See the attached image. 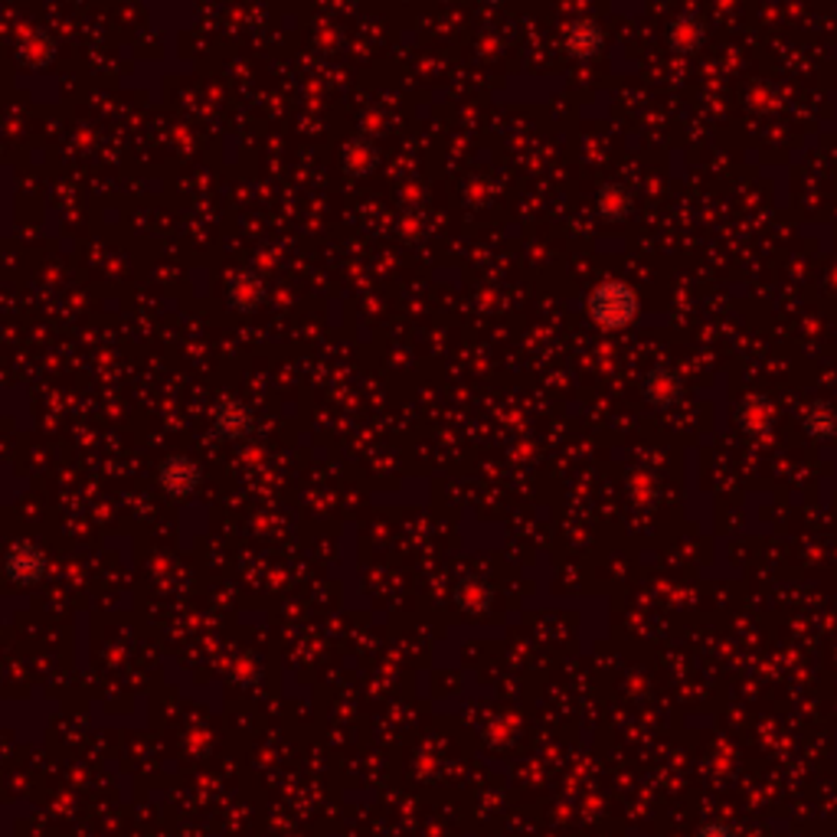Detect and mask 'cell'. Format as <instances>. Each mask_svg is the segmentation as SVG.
I'll use <instances>...</instances> for the list:
<instances>
[{
  "label": "cell",
  "instance_id": "cell-4",
  "mask_svg": "<svg viewBox=\"0 0 837 837\" xmlns=\"http://www.w3.org/2000/svg\"><path fill=\"white\" fill-rule=\"evenodd\" d=\"M213 432L220 438H230V442H243L256 432V416L246 403L239 400H230L223 397L216 406H213Z\"/></svg>",
  "mask_w": 837,
  "mask_h": 837
},
{
  "label": "cell",
  "instance_id": "cell-7",
  "mask_svg": "<svg viewBox=\"0 0 837 837\" xmlns=\"http://www.w3.org/2000/svg\"><path fill=\"white\" fill-rule=\"evenodd\" d=\"M602 46V33H599V26L595 23H589V20H576V23H569L566 26V49L572 53V56H595V49Z\"/></svg>",
  "mask_w": 837,
  "mask_h": 837
},
{
  "label": "cell",
  "instance_id": "cell-6",
  "mask_svg": "<svg viewBox=\"0 0 837 837\" xmlns=\"http://www.w3.org/2000/svg\"><path fill=\"white\" fill-rule=\"evenodd\" d=\"M645 397H648V403H655V406H671V403L681 397V380H678V373L668 370V367H655V370L645 377Z\"/></svg>",
  "mask_w": 837,
  "mask_h": 837
},
{
  "label": "cell",
  "instance_id": "cell-2",
  "mask_svg": "<svg viewBox=\"0 0 837 837\" xmlns=\"http://www.w3.org/2000/svg\"><path fill=\"white\" fill-rule=\"evenodd\" d=\"M157 484L164 488V494H170L174 501H187L197 488H200V468L193 458L187 455H167L157 465Z\"/></svg>",
  "mask_w": 837,
  "mask_h": 837
},
{
  "label": "cell",
  "instance_id": "cell-8",
  "mask_svg": "<svg viewBox=\"0 0 837 837\" xmlns=\"http://www.w3.org/2000/svg\"><path fill=\"white\" fill-rule=\"evenodd\" d=\"M263 301V281L256 279L253 272H239L236 279L230 281V304L239 311H253Z\"/></svg>",
  "mask_w": 837,
  "mask_h": 837
},
{
  "label": "cell",
  "instance_id": "cell-1",
  "mask_svg": "<svg viewBox=\"0 0 837 837\" xmlns=\"http://www.w3.org/2000/svg\"><path fill=\"white\" fill-rule=\"evenodd\" d=\"M585 314L602 331H625L641 314V298L625 279H602L585 291Z\"/></svg>",
  "mask_w": 837,
  "mask_h": 837
},
{
  "label": "cell",
  "instance_id": "cell-3",
  "mask_svg": "<svg viewBox=\"0 0 837 837\" xmlns=\"http://www.w3.org/2000/svg\"><path fill=\"white\" fill-rule=\"evenodd\" d=\"M3 572H7V579H10L13 585H36V582L46 576V554H43L36 544L16 540V544L7 550Z\"/></svg>",
  "mask_w": 837,
  "mask_h": 837
},
{
  "label": "cell",
  "instance_id": "cell-12",
  "mask_svg": "<svg viewBox=\"0 0 837 837\" xmlns=\"http://www.w3.org/2000/svg\"><path fill=\"white\" fill-rule=\"evenodd\" d=\"M694 837H739L736 835V828L733 825H726V822H703Z\"/></svg>",
  "mask_w": 837,
  "mask_h": 837
},
{
  "label": "cell",
  "instance_id": "cell-9",
  "mask_svg": "<svg viewBox=\"0 0 837 837\" xmlns=\"http://www.w3.org/2000/svg\"><path fill=\"white\" fill-rule=\"evenodd\" d=\"M628 213H632V197H628V190L618 187V183H609V187L599 193V216H605V220H625Z\"/></svg>",
  "mask_w": 837,
  "mask_h": 837
},
{
  "label": "cell",
  "instance_id": "cell-11",
  "mask_svg": "<svg viewBox=\"0 0 837 837\" xmlns=\"http://www.w3.org/2000/svg\"><path fill=\"white\" fill-rule=\"evenodd\" d=\"M703 43V23L698 16H684L671 26V46L681 49V53H691Z\"/></svg>",
  "mask_w": 837,
  "mask_h": 837
},
{
  "label": "cell",
  "instance_id": "cell-10",
  "mask_svg": "<svg viewBox=\"0 0 837 837\" xmlns=\"http://www.w3.org/2000/svg\"><path fill=\"white\" fill-rule=\"evenodd\" d=\"M772 406L762 400V397H749L746 403H743V410H739V425L746 428V432H752V435H759V432H766L769 425H772Z\"/></svg>",
  "mask_w": 837,
  "mask_h": 837
},
{
  "label": "cell",
  "instance_id": "cell-13",
  "mask_svg": "<svg viewBox=\"0 0 837 837\" xmlns=\"http://www.w3.org/2000/svg\"><path fill=\"white\" fill-rule=\"evenodd\" d=\"M832 661H835V668H837V638H835V645H832Z\"/></svg>",
  "mask_w": 837,
  "mask_h": 837
},
{
  "label": "cell",
  "instance_id": "cell-5",
  "mask_svg": "<svg viewBox=\"0 0 837 837\" xmlns=\"http://www.w3.org/2000/svg\"><path fill=\"white\" fill-rule=\"evenodd\" d=\"M802 428L812 442L837 438V406L828 400H812L802 413Z\"/></svg>",
  "mask_w": 837,
  "mask_h": 837
}]
</instances>
